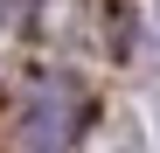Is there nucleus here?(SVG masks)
<instances>
[{
	"mask_svg": "<svg viewBox=\"0 0 160 153\" xmlns=\"http://www.w3.org/2000/svg\"><path fill=\"white\" fill-rule=\"evenodd\" d=\"M77 125H84V91L70 76H42L21 105V153H70Z\"/></svg>",
	"mask_w": 160,
	"mask_h": 153,
	"instance_id": "nucleus-1",
	"label": "nucleus"
}]
</instances>
